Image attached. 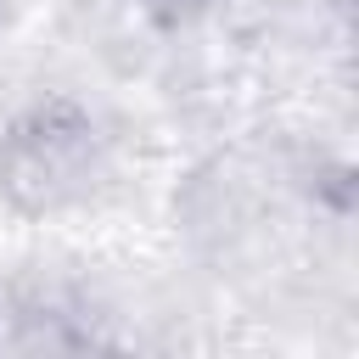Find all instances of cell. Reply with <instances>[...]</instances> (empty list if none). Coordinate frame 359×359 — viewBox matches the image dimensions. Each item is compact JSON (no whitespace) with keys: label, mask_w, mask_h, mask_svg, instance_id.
<instances>
[{"label":"cell","mask_w":359,"mask_h":359,"mask_svg":"<svg viewBox=\"0 0 359 359\" xmlns=\"http://www.w3.org/2000/svg\"><path fill=\"white\" fill-rule=\"evenodd\" d=\"M107 174V135L73 95H39L0 129V202L17 219H56Z\"/></svg>","instance_id":"cell-1"},{"label":"cell","mask_w":359,"mask_h":359,"mask_svg":"<svg viewBox=\"0 0 359 359\" xmlns=\"http://www.w3.org/2000/svg\"><path fill=\"white\" fill-rule=\"evenodd\" d=\"M140 6V17H151L157 28H191V22H202L219 0H135Z\"/></svg>","instance_id":"cell-2"},{"label":"cell","mask_w":359,"mask_h":359,"mask_svg":"<svg viewBox=\"0 0 359 359\" xmlns=\"http://www.w3.org/2000/svg\"><path fill=\"white\" fill-rule=\"evenodd\" d=\"M0 17H6V0H0Z\"/></svg>","instance_id":"cell-3"}]
</instances>
